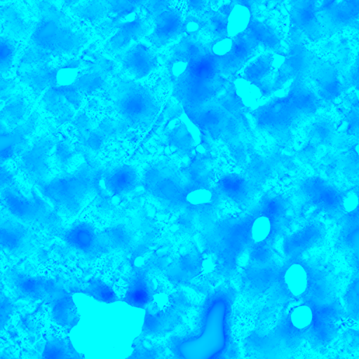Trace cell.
<instances>
[{"instance_id": "6da1fadb", "label": "cell", "mask_w": 359, "mask_h": 359, "mask_svg": "<svg viewBox=\"0 0 359 359\" xmlns=\"http://www.w3.org/2000/svg\"><path fill=\"white\" fill-rule=\"evenodd\" d=\"M235 292L221 285L209 292L201 307L196 332L170 339L172 353L184 359H218L224 357L231 342V318Z\"/></svg>"}, {"instance_id": "7a4b0ae2", "label": "cell", "mask_w": 359, "mask_h": 359, "mask_svg": "<svg viewBox=\"0 0 359 359\" xmlns=\"http://www.w3.org/2000/svg\"><path fill=\"white\" fill-rule=\"evenodd\" d=\"M39 20L29 37L25 57L32 59L71 55L86 43L87 37L48 2L38 6Z\"/></svg>"}, {"instance_id": "3957f363", "label": "cell", "mask_w": 359, "mask_h": 359, "mask_svg": "<svg viewBox=\"0 0 359 359\" xmlns=\"http://www.w3.org/2000/svg\"><path fill=\"white\" fill-rule=\"evenodd\" d=\"M1 202L9 215L26 225H38L62 235L64 228L60 216L50 204L34 189L29 195L21 191L6 168L1 173Z\"/></svg>"}, {"instance_id": "277c9868", "label": "cell", "mask_w": 359, "mask_h": 359, "mask_svg": "<svg viewBox=\"0 0 359 359\" xmlns=\"http://www.w3.org/2000/svg\"><path fill=\"white\" fill-rule=\"evenodd\" d=\"M96 178L97 175L84 165L72 173L53 177L39 189L60 217H72L93 197Z\"/></svg>"}, {"instance_id": "5b68a950", "label": "cell", "mask_w": 359, "mask_h": 359, "mask_svg": "<svg viewBox=\"0 0 359 359\" xmlns=\"http://www.w3.org/2000/svg\"><path fill=\"white\" fill-rule=\"evenodd\" d=\"M316 309L309 300L290 307L268 334L262 337L267 354L290 353L311 337L317 323Z\"/></svg>"}, {"instance_id": "8992f818", "label": "cell", "mask_w": 359, "mask_h": 359, "mask_svg": "<svg viewBox=\"0 0 359 359\" xmlns=\"http://www.w3.org/2000/svg\"><path fill=\"white\" fill-rule=\"evenodd\" d=\"M298 191L306 202L340 221L351 210L352 189H342L323 177L312 175L304 178Z\"/></svg>"}, {"instance_id": "52a82bcc", "label": "cell", "mask_w": 359, "mask_h": 359, "mask_svg": "<svg viewBox=\"0 0 359 359\" xmlns=\"http://www.w3.org/2000/svg\"><path fill=\"white\" fill-rule=\"evenodd\" d=\"M6 283L18 299L48 304L71 293L60 281L43 276L30 275L11 269L5 274Z\"/></svg>"}, {"instance_id": "ba28073f", "label": "cell", "mask_w": 359, "mask_h": 359, "mask_svg": "<svg viewBox=\"0 0 359 359\" xmlns=\"http://www.w3.org/2000/svg\"><path fill=\"white\" fill-rule=\"evenodd\" d=\"M154 97L144 86L133 81L119 84L115 94V106L118 114L129 123L140 125L154 115Z\"/></svg>"}, {"instance_id": "9c48e42d", "label": "cell", "mask_w": 359, "mask_h": 359, "mask_svg": "<svg viewBox=\"0 0 359 359\" xmlns=\"http://www.w3.org/2000/svg\"><path fill=\"white\" fill-rule=\"evenodd\" d=\"M279 284L287 297L309 300L318 292L320 276L307 262L290 258L280 269Z\"/></svg>"}, {"instance_id": "30bf717a", "label": "cell", "mask_w": 359, "mask_h": 359, "mask_svg": "<svg viewBox=\"0 0 359 359\" xmlns=\"http://www.w3.org/2000/svg\"><path fill=\"white\" fill-rule=\"evenodd\" d=\"M55 142L50 135L36 140L17 158L18 166L28 180L39 187L52 175V154Z\"/></svg>"}, {"instance_id": "8fae6325", "label": "cell", "mask_w": 359, "mask_h": 359, "mask_svg": "<svg viewBox=\"0 0 359 359\" xmlns=\"http://www.w3.org/2000/svg\"><path fill=\"white\" fill-rule=\"evenodd\" d=\"M318 17L325 34L347 27L359 30V0H330L318 9Z\"/></svg>"}, {"instance_id": "7c38bea8", "label": "cell", "mask_w": 359, "mask_h": 359, "mask_svg": "<svg viewBox=\"0 0 359 359\" xmlns=\"http://www.w3.org/2000/svg\"><path fill=\"white\" fill-rule=\"evenodd\" d=\"M150 25L147 20L135 12L127 13L120 20L114 34L107 40L104 48L109 54L127 50L133 42L146 36Z\"/></svg>"}, {"instance_id": "4fadbf2b", "label": "cell", "mask_w": 359, "mask_h": 359, "mask_svg": "<svg viewBox=\"0 0 359 359\" xmlns=\"http://www.w3.org/2000/svg\"><path fill=\"white\" fill-rule=\"evenodd\" d=\"M317 3L318 0H292L290 10L292 28L313 41L325 35L318 17Z\"/></svg>"}, {"instance_id": "5bb4252c", "label": "cell", "mask_w": 359, "mask_h": 359, "mask_svg": "<svg viewBox=\"0 0 359 359\" xmlns=\"http://www.w3.org/2000/svg\"><path fill=\"white\" fill-rule=\"evenodd\" d=\"M308 78L311 79L313 83V86H311L324 103L336 99L344 88L336 67L330 62L323 60L317 56Z\"/></svg>"}, {"instance_id": "9a60e30c", "label": "cell", "mask_w": 359, "mask_h": 359, "mask_svg": "<svg viewBox=\"0 0 359 359\" xmlns=\"http://www.w3.org/2000/svg\"><path fill=\"white\" fill-rule=\"evenodd\" d=\"M99 177V179H96L97 182L112 196H124L132 193L140 182L136 168L126 163L113 165Z\"/></svg>"}, {"instance_id": "2e32d148", "label": "cell", "mask_w": 359, "mask_h": 359, "mask_svg": "<svg viewBox=\"0 0 359 359\" xmlns=\"http://www.w3.org/2000/svg\"><path fill=\"white\" fill-rule=\"evenodd\" d=\"M37 119V114L33 113L13 130L1 131V163L18 158L29 146V139L36 127Z\"/></svg>"}, {"instance_id": "e0dca14e", "label": "cell", "mask_w": 359, "mask_h": 359, "mask_svg": "<svg viewBox=\"0 0 359 359\" xmlns=\"http://www.w3.org/2000/svg\"><path fill=\"white\" fill-rule=\"evenodd\" d=\"M1 246L5 252L14 256L28 252L32 246L29 226L13 217L2 218Z\"/></svg>"}, {"instance_id": "ac0fdd59", "label": "cell", "mask_w": 359, "mask_h": 359, "mask_svg": "<svg viewBox=\"0 0 359 359\" xmlns=\"http://www.w3.org/2000/svg\"><path fill=\"white\" fill-rule=\"evenodd\" d=\"M182 13L168 8L154 18V28L147 36L148 41L156 48H161L182 34Z\"/></svg>"}, {"instance_id": "d6986e66", "label": "cell", "mask_w": 359, "mask_h": 359, "mask_svg": "<svg viewBox=\"0 0 359 359\" xmlns=\"http://www.w3.org/2000/svg\"><path fill=\"white\" fill-rule=\"evenodd\" d=\"M122 67L135 80L148 76L157 66V57L154 51L143 43H136L124 53Z\"/></svg>"}, {"instance_id": "ffe728a7", "label": "cell", "mask_w": 359, "mask_h": 359, "mask_svg": "<svg viewBox=\"0 0 359 359\" xmlns=\"http://www.w3.org/2000/svg\"><path fill=\"white\" fill-rule=\"evenodd\" d=\"M334 120L327 115L316 116L306 129L307 144L305 149L313 157L321 147H334L339 140Z\"/></svg>"}, {"instance_id": "44dd1931", "label": "cell", "mask_w": 359, "mask_h": 359, "mask_svg": "<svg viewBox=\"0 0 359 359\" xmlns=\"http://www.w3.org/2000/svg\"><path fill=\"white\" fill-rule=\"evenodd\" d=\"M320 222H311L292 235L285 243V252L290 258H297L304 252L317 246L325 236Z\"/></svg>"}, {"instance_id": "7402d4cb", "label": "cell", "mask_w": 359, "mask_h": 359, "mask_svg": "<svg viewBox=\"0 0 359 359\" xmlns=\"http://www.w3.org/2000/svg\"><path fill=\"white\" fill-rule=\"evenodd\" d=\"M1 21L5 35L15 40L29 39L35 26V23L28 20L21 9L13 4L1 7Z\"/></svg>"}, {"instance_id": "603a6c76", "label": "cell", "mask_w": 359, "mask_h": 359, "mask_svg": "<svg viewBox=\"0 0 359 359\" xmlns=\"http://www.w3.org/2000/svg\"><path fill=\"white\" fill-rule=\"evenodd\" d=\"M233 39V46L231 51L218 62L219 67L225 69H236L250 58L259 46L248 30Z\"/></svg>"}, {"instance_id": "cb8c5ba5", "label": "cell", "mask_w": 359, "mask_h": 359, "mask_svg": "<svg viewBox=\"0 0 359 359\" xmlns=\"http://www.w3.org/2000/svg\"><path fill=\"white\" fill-rule=\"evenodd\" d=\"M52 321L62 329L70 331L80 320L78 309L69 293L48 304Z\"/></svg>"}, {"instance_id": "d4e9b609", "label": "cell", "mask_w": 359, "mask_h": 359, "mask_svg": "<svg viewBox=\"0 0 359 359\" xmlns=\"http://www.w3.org/2000/svg\"><path fill=\"white\" fill-rule=\"evenodd\" d=\"M71 293H82L100 302L114 303L119 300L114 289L100 278H92L86 281L76 283L69 288Z\"/></svg>"}, {"instance_id": "484cf974", "label": "cell", "mask_w": 359, "mask_h": 359, "mask_svg": "<svg viewBox=\"0 0 359 359\" xmlns=\"http://www.w3.org/2000/svg\"><path fill=\"white\" fill-rule=\"evenodd\" d=\"M257 42L267 50L285 56L278 32L268 25L252 18L248 29Z\"/></svg>"}, {"instance_id": "4316f807", "label": "cell", "mask_w": 359, "mask_h": 359, "mask_svg": "<svg viewBox=\"0 0 359 359\" xmlns=\"http://www.w3.org/2000/svg\"><path fill=\"white\" fill-rule=\"evenodd\" d=\"M149 299V290L146 277L142 272H136L129 281L122 301L131 306L144 309Z\"/></svg>"}, {"instance_id": "83f0119b", "label": "cell", "mask_w": 359, "mask_h": 359, "mask_svg": "<svg viewBox=\"0 0 359 359\" xmlns=\"http://www.w3.org/2000/svg\"><path fill=\"white\" fill-rule=\"evenodd\" d=\"M219 69L217 60L205 50L190 60L187 75L195 81L205 82L213 79Z\"/></svg>"}, {"instance_id": "f1b7e54d", "label": "cell", "mask_w": 359, "mask_h": 359, "mask_svg": "<svg viewBox=\"0 0 359 359\" xmlns=\"http://www.w3.org/2000/svg\"><path fill=\"white\" fill-rule=\"evenodd\" d=\"M83 356L76 351L69 337L49 336L42 353L43 358H80Z\"/></svg>"}, {"instance_id": "f546056e", "label": "cell", "mask_w": 359, "mask_h": 359, "mask_svg": "<svg viewBox=\"0 0 359 359\" xmlns=\"http://www.w3.org/2000/svg\"><path fill=\"white\" fill-rule=\"evenodd\" d=\"M111 11V8L104 0H86L73 7L74 14L89 23L99 22Z\"/></svg>"}, {"instance_id": "4dcf8cb0", "label": "cell", "mask_w": 359, "mask_h": 359, "mask_svg": "<svg viewBox=\"0 0 359 359\" xmlns=\"http://www.w3.org/2000/svg\"><path fill=\"white\" fill-rule=\"evenodd\" d=\"M252 18L251 8L241 4H232L229 12L226 15L227 36L234 38L245 32Z\"/></svg>"}, {"instance_id": "1f68e13d", "label": "cell", "mask_w": 359, "mask_h": 359, "mask_svg": "<svg viewBox=\"0 0 359 359\" xmlns=\"http://www.w3.org/2000/svg\"><path fill=\"white\" fill-rule=\"evenodd\" d=\"M335 236V247L344 255L359 243V217L347 219Z\"/></svg>"}, {"instance_id": "d6a6232c", "label": "cell", "mask_w": 359, "mask_h": 359, "mask_svg": "<svg viewBox=\"0 0 359 359\" xmlns=\"http://www.w3.org/2000/svg\"><path fill=\"white\" fill-rule=\"evenodd\" d=\"M273 60V55L271 52L260 55L246 67L243 77L257 84L259 81L270 74Z\"/></svg>"}, {"instance_id": "836d02e7", "label": "cell", "mask_w": 359, "mask_h": 359, "mask_svg": "<svg viewBox=\"0 0 359 359\" xmlns=\"http://www.w3.org/2000/svg\"><path fill=\"white\" fill-rule=\"evenodd\" d=\"M219 187L225 194L233 199H241L246 196L250 188L245 178L235 174H229L221 178Z\"/></svg>"}, {"instance_id": "e575fe53", "label": "cell", "mask_w": 359, "mask_h": 359, "mask_svg": "<svg viewBox=\"0 0 359 359\" xmlns=\"http://www.w3.org/2000/svg\"><path fill=\"white\" fill-rule=\"evenodd\" d=\"M233 86L237 97L248 106L255 104L262 97L259 86L245 77L236 79Z\"/></svg>"}, {"instance_id": "d590c367", "label": "cell", "mask_w": 359, "mask_h": 359, "mask_svg": "<svg viewBox=\"0 0 359 359\" xmlns=\"http://www.w3.org/2000/svg\"><path fill=\"white\" fill-rule=\"evenodd\" d=\"M205 48L194 36H184L172 50V55L188 60L204 53Z\"/></svg>"}, {"instance_id": "8d00e7d4", "label": "cell", "mask_w": 359, "mask_h": 359, "mask_svg": "<svg viewBox=\"0 0 359 359\" xmlns=\"http://www.w3.org/2000/svg\"><path fill=\"white\" fill-rule=\"evenodd\" d=\"M16 40L8 36H1L0 49V69L1 75L10 72L17 52Z\"/></svg>"}, {"instance_id": "74e56055", "label": "cell", "mask_w": 359, "mask_h": 359, "mask_svg": "<svg viewBox=\"0 0 359 359\" xmlns=\"http://www.w3.org/2000/svg\"><path fill=\"white\" fill-rule=\"evenodd\" d=\"M344 303L348 316L359 320V276L356 275L346 287Z\"/></svg>"}, {"instance_id": "f35d334b", "label": "cell", "mask_w": 359, "mask_h": 359, "mask_svg": "<svg viewBox=\"0 0 359 359\" xmlns=\"http://www.w3.org/2000/svg\"><path fill=\"white\" fill-rule=\"evenodd\" d=\"M272 219L268 215L257 216L250 226V238L257 243L265 241L272 233Z\"/></svg>"}, {"instance_id": "ab89813d", "label": "cell", "mask_w": 359, "mask_h": 359, "mask_svg": "<svg viewBox=\"0 0 359 359\" xmlns=\"http://www.w3.org/2000/svg\"><path fill=\"white\" fill-rule=\"evenodd\" d=\"M233 46V39L228 36L215 38L205 46L208 55L217 62L224 59L231 51Z\"/></svg>"}, {"instance_id": "60d3db41", "label": "cell", "mask_w": 359, "mask_h": 359, "mask_svg": "<svg viewBox=\"0 0 359 359\" xmlns=\"http://www.w3.org/2000/svg\"><path fill=\"white\" fill-rule=\"evenodd\" d=\"M205 20V29L215 38L227 36L226 16L220 11H210L204 17Z\"/></svg>"}, {"instance_id": "b9f144b4", "label": "cell", "mask_w": 359, "mask_h": 359, "mask_svg": "<svg viewBox=\"0 0 359 359\" xmlns=\"http://www.w3.org/2000/svg\"><path fill=\"white\" fill-rule=\"evenodd\" d=\"M205 18L199 15L189 13L183 19L182 34L187 36H194L205 27Z\"/></svg>"}, {"instance_id": "7bdbcfd3", "label": "cell", "mask_w": 359, "mask_h": 359, "mask_svg": "<svg viewBox=\"0 0 359 359\" xmlns=\"http://www.w3.org/2000/svg\"><path fill=\"white\" fill-rule=\"evenodd\" d=\"M212 192L208 188L198 187L189 191L185 196L186 201L192 205H207L212 202Z\"/></svg>"}, {"instance_id": "ee69618b", "label": "cell", "mask_w": 359, "mask_h": 359, "mask_svg": "<svg viewBox=\"0 0 359 359\" xmlns=\"http://www.w3.org/2000/svg\"><path fill=\"white\" fill-rule=\"evenodd\" d=\"M189 61L185 57L171 55L168 61V69L171 75L176 79L187 76Z\"/></svg>"}, {"instance_id": "f6af8a7d", "label": "cell", "mask_w": 359, "mask_h": 359, "mask_svg": "<svg viewBox=\"0 0 359 359\" xmlns=\"http://www.w3.org/2000/svg\"><path fill=\"white\" fill-rule=\"evenodd\" d=\"M111 10L120 11H133L137 7L143 5L147 0H104Z\"/></svg>"}, {"instance_id": "bcb514c9", "label": "cell", "mask_w": 359, "mask_h": 359, "mask_svg": "<svg viewBox=\"0 0 359 359\" xmlns=\"http://www.w3.org/2000/svg\"><path fill=\"white\" fill-rule=\"evenodd\" d=\"M15 311L12 300L1 292V329L6 325Z\"/></svg>"}, {"instance_id": "7dc6e473", "label": "cell", "mask_w": 359, "mask_h": 359, "mask_svg": "<svg viewBox=\"0 0 359 359\" xmlns=\"http://www.w3.org/2000/svg\"><path fill=\"white\" fill-rule=\"evenodd\" d=\"M345 83L346 86H353L359 90V53L348 72Z\"/></svg>"}, {"instance_id": "c3c4849f", "label": "cell", "mask_w": 359, "mask_h": 359, "mask_svg": "<svg viewBox=\"0 0 359 359\" xmlns=\"http://www.w3.org/2000/svg\"><path fill=\"white\" fill-rule=\"evenodd\" d=\"M353 272L359 276V243L345 254Z\"/></svg>"}, {"instance_id": "681fc988", "label": "cell", "mask_w": 359, "mask_h": 359, "mask_svg": "<svg viewBox=\"0 0 359 359\" xmlns=\"http://www.w3.org/2000/svg\"><path fill=\"white\" fill-rule=\"evenodd\" d=\"M209 0H187V8L189 13L200 15L204 12Z\"/></svg>"}, {"instance_id": "f907efd6", "label": "cell", "mask_w": 359, "mask_h": 359, "mask_svg": "<svg viewBox=\"0 0 359 359\" xmlns=\"http://www.w3.org/2000/svg\"><path fill=\"white\" fill-rule=\"evenodd\" d=\"M353 190L355 194L356 197V206L355 209L352 214V215L348 218L347 219H353L355 217H359V184L358 186H355L353 188ZM346 219V220H347Z\"/></svg>"}, {"instance_id": "816d5d0a", "label": "cell", "mask_w": 359, "mask_h": 359, "mask_svg": "<svg viewBox=\"0 0 359 359\" xmlns=\"http://www.w3.org/2000/svg\"><path fill=\"white\" fill-rule=\"evenodd\" d=\"M232 4H241L252 9V0H231Z\"/></svg>"}, {"instance_id": "f5cc1de1", "label": "cell", "mask_w": 359, "mask_h": 359, "mask_svg": "<svg viewBox=\"0 0 359 359\" xmlns=\"http://www.w3.org/2000/svg\"><path fill=\"white\" fill-rule=\"evenodd\" d=\"M62 4L67 6H75L80 0H60Z\"/></svg>"}]
</instances>
